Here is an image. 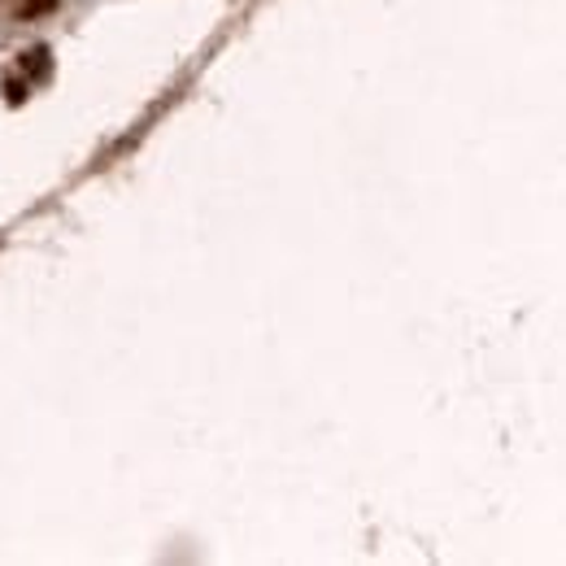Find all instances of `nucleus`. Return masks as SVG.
<instances>
[{
	"instance_id": "nucleus-2",
	"label": "nucleus",
	"mask_w": 566,
	"mask_h": 566,
	"mask_svg": "<svg viewBox=\"0 0 566 566\" xmlns=\"http://www.w3.org/2000/svg\"><path fill=\"white\" fill-rule=\"evenodd\" d=\"M4 92H9V105L27 101V83H18V78H4Z\"/></svg>"
},
{
	"instance_id": "nucleus-1",
	"label": "nucleus",
	"mask_w": 566,
	"mask_h": 566,
	"mask_svg": "<svg viewBox=\"0 0 566 566\" xmlns=\"http://www.w3.org/2000/svg\"><path fill=\"white\" fill-rule=\"evenodd\" d=\"M22 71L35 74V78H44V74H49V49H31V53L22 57Z\"/></svg>"
},
{
	"instance_id": "nucleus-3",
	"label": "nucleus",
	"mask_w": 566,
	"mask_h": 566,
	"mask_svg": "<svg viewBox=\"0 0 566 566\" xmlns=\"http://www.w3.org/2000/svg\"><path fill=\"white\" fill-rule=\"evenodd\" d=\"M49 9H57V0H27L22 4V13H49Z\"/></svg>"
}]
</instances>
